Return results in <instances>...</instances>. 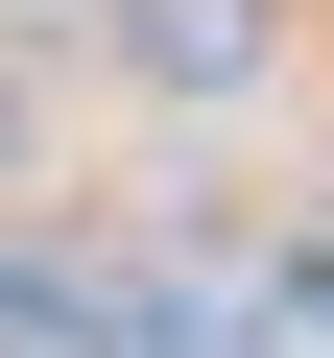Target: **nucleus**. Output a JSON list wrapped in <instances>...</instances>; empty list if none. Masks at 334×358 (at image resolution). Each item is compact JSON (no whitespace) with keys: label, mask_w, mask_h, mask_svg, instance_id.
I'll list each match as a JSON object with an SVG mask.
<instances>
[{"label":"nucleus","mask_w":334,"mask_h":358,"mask_svg":"<svg viewBox=\"0 0 334 358\" xmlns=\"http://www.w3.org/2000/svg\"><path fill=\"white\" fill-rule=\"evenodd\" d=\"M119 72L143 96H263V0H119Z\"/></svg>","instance_id":"1"},{"label":"nucleus","mask_w":334,"mask_h":358,"mask_svg":"<svg viewBox=\"0 0 334 358\" xmlns=\"http://www.w3.org/2000/svg\"><path fill=\"white\" fill-rule=\"evenodd\" d=\"M0 143H24V96H0Z\"/></svg>","instance_id":"2"}]
</instances>
